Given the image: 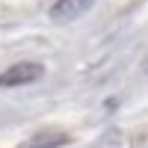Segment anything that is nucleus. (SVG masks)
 I'll list each match as a JSON object with an SVG mask.
<instances>
[{"mask_svg":"<svg viewBox=\"0 0 148 148\" xmlns=\"http://www.w3.org/2000/svg\"><path fill=\"white\" fill-rule=\"evenodd\" d=\"M45 77V65L39 62H18L6 68L3 74H0V89H15V86H30L36 80Z\"/></svg>","mask_w":148,"mask_h":148,"instance_id":"obj_1","label":"nucleus"},{"mask_svg":"<svg viewBox=\"0 0 148 148\" xmlns=\"http://www.w3.org/2000/svg\"><path fill=\"white\" fill-rule=\"evenodd\" d=\"M95 6V0H56L51 6V18L59 24H68V21H77L80 15H86Z\"/></svg>","mask_w":148,"mask_h":148,"instance_id":"obj_2","label":"nucleus"},{"mask_svg":"<svg viewBox=\"0 0 148 148\" xmlns=\"http://www.w3.org/2000/svg\"><path fill=\"white\" fill-rule=\"evenodd\" d=\"M68 142V133H59V130H47V133H36V136L24 139L15 148H62Z\"/></svg>","mask_w":148,"mask_h":148,"instance_id":"obj_3","label":"nucleus"}]
</instances>
